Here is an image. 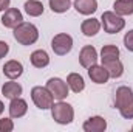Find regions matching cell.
<instances>
[{"label": "cell", "instance_id": "7c38bea8", "mask_svg": "<svg viewBox=\"0 0 133 132\" xmlns=\"http://www.w3.org/2000/svg\"><path fill=\"white\" fill-rule=\"evenodd\" d=\"M26 112H28V104H26L25 99H22L20 97L11 99V103H9V115H11V118H22Z\"/></svg>", "mask_w": 133, "mask_h": 132}, {"label": "cell", "instance_id": "ba28073f", "mask_svg": "<svg viewBox=\"0 0 133 132\" xmlns=\"http://www.w3.org/2000/svg\"><path fill=\"white\" fill-rule=\"evenodd\" d=\"M79 62H81V65L85 67V68L95 65L98 62V51H96V48L93 45L82 47V50L79 53Z\"/></svg>", "mask_w": 133, "mask_h": 132}, {"label": "cell", "instance_id": "8fae6325", "mask_svg": "<svg viewBox=\"0 0 133 132\" xmlns=\"http://www.w3.org/2000/svg\"><path fill=\"white\" fill-rule=\"evenodd\" d=\"M22 73H23V65H22V62H19L16 59H11L3 65V75L8 79H17L22 76Z\"/></svg>", "mask_w": 133, "mask_h": 132}, {"label": "cell", "instance_id": "8992f818", "mask_svg": "<svg viewBox=\"0 0 133 132\" xmlns=\"http://www.w3.org/2000/svg\"><path fill=\"white\" fill-rule=\"evenodd\" d=\"M46 89L51 92L53 98L57 101H62L68 97V84L61 78H50L46 81Z\"/></svg>", "mask_w": 133, "mask_h": 132}, {"label": "cell", "instance_id": "83f0119b", "mask_svg": "<svg viewBox=\"0 0 133 132\" xmlns=\"http://www.w3.org/2000/svg\"><path fill=\"white\" fill-rule=\"evenodd\" d=\"M11 0H0V11H6L9 8Z\"/></svg>", "mask_w": 133, "mask_h": 132}, {"label": "cell", "instance_id": "f1b7e54d", "mask_svg": "<svg viewBox=\"0 0 133 132\" xmlns=\"http://www.w3.org/2000/svg\"><path fill=\"white\" fill-rule=\"evenodd\" d=\"M3 110H5V106H3V103H2V101H0V115H2V113H3Z\"/></svg>", "mask_w": 133, "mask_h": 132}, {"label": "cell", "instance_id": "9a60e30c", "mask_svg": "<svg viewBox=\"0 0 133 132\" xmlns=\"http://www.w3.org/2000/svg\"><path fill=\"white\" fill-rule=\"evenodd\" d=\"M2 93H3L5 98H8V99L19 98V97L22 95V86H20L19 82H16L14 79H11V81H8V82L3 84Z\"/></svg>", "mask_w": 133, "mask_h": 132}, {"label": "cell", "instance_id": "5b68a950", "mask_svg": "<svg viewBox=\"0 0 133 132\" xmlns=\"http://www.w3.org/2000/svg\"><path fill=\"white\" fill-rule=\"evenodd\" d=\"M51 48L57 56H65L73 48V37L66 33L56 34L51 40Z\"/></svg>", "mask_w": 133, "mask_h": 132}, {"label": "cell", "instance_id": "3957f363", "mask_svg": "<svg viewBox=\"0 0 133 132\" xmlns=\"http://www.w3.org/2000/svg\"><path fill=\"white\" fill-rule=\"evenodd\" d=\"M102 27H104V31L108 34H116L119 33L121 30H124L125 27V20L122 19V16H118L116 13H111V11H105L102 13Z\"/></svg>", "mask_w": 133, "mask_h": 132}, {"label": "cell", "instance_id": "d4e9b609", "mask_svg": "<svg viewBox=\"0 0 133 132\" xmlns=\"http://www.w3.org/2000/svg\"><path fill=\"white\" fill-rule=\"evenodd\" d=\"M14 129L12 120L11 118H2L0 120V132H11Z\"/></svg>", "mask_w": 133, "mask_h": 132}, {"label": "cell", "instance_id": "5bb4252c", "mask_svg": "<svg viewBox=\"0 0 133 132\" xmlns=\"http://www.w3.org/2000/svg\"><path fill=\"white\" fill-rule=\"evenodd\" d=\"M74 8L79 14L90 16L98 9V0H74Z\"/></svg>", "mask_w": 133, "mask_h": 132}, {"label": "cell", "instance_id": "4fadbf2b", "mask_svg": "<svg viewBox=\"0 0 133 132\" xmlns=\"http://www.w3.org/2000/svg\"><path fill=\"white\" fill-rule=\"evenodd\" d=\"M82 128L85 132H104L107 129V121L102 117H90Z\"/></svg>", "mask_w": 133, "mask_h": 132}, {"label": "cell", "instance_id": "277c9868", "mask_svg": "<svg viewBox=\"0 0 133 132\" xmlns=\"http://www.w3.org/2000/svg\"><path fill=\"white\" fill-rule=\"evenodd\" d=\"M31 99L36 104V107L42 109V110H46V109H51L53 106V95L51 92L46 89V87H42V86H36L31 89Z\"/></svg>", "mask_w": 133, "mask_h": 132}, {"label": "cell", "instance_id": "7402d4cb", "mask_svg": "<svg viewBox=\"0 0 133 132\" xmlns=\"http://www.w3.org/2000/svg\"><path fill=\"white\" fill-rule=\"evenodd\" d=\"M118 58H119V48L116 45H104L102 47V50H101L102 64L108 62V61H113V59H118Z\"/></svg>", "mask_w": 133, "mask_h": 132}, {"label": "cell", "instance_id": "7a4b0ae2", "mask_svg": "<svg viewBox=\"0 0 133 132\" xmlns=\"http://www.w3.org/2000/svg\"><path fill=\"white\" fill-rule=\"evenodd\" d=\"M51 115H53V120L59 124H70L74 118V110H73V106L68 104V103H64L59 101V103H53L51 106Z\"/></svg>", "mask_w": 133, "mask_h": 132}, {"label": "cell", "instance_id": "30bf717a", "mask_svg": "<svg viewBox=\"0 0 133 132\" xmlns=\"http://www.w3.org/2000/svg\"><path fill=\"white\" fill-rule=\"evenodd\" d=\"M132 99H133V92L130 87L121 86V87L116 89V93H115V107L116 109H121L122 106H125Z\"/></svg>", "mask_w": 133, "mask_h": 132}, {"label": "cell", "instance_id": "ac0fdd59", "mask_svg": "<svg viewBox=\"0 0 133 132\" xmlns=\"http://www.w3.org/2000/svg\"><path fill=\"white\" fill-rule=\"evenodd\" d=\"M30 59H31V64L36 68H43V67H46L50 64V56H48V53L45 50H36V51H33Z\"/></svg>", "mask_w": 133, "mask_h": 132}, {"label": "cell", "instance_id": "2e32d148", "mask_svg": "<svg viewBox=\"0 0 133 132\" xmlns=\"http://www.w3.org/2000/svg\"><path fill=\"white\" fill-rule=\"evenodd\" d=\"M66 84H68V89H71L74 93H79L85 89V81L79 73H70L66 76Z\"/></svg>", "mask_w": 133, "mask_h": 132}, {"label": "cell", "instance_id": "e0dca14e", "mask_svg": "<svg viewBox=\"0 0 133 132\" xmlns=\"http://www.w3.org/2000/svg\"><path fill=\"white\" fill-rule=\"evenodd\" d=\"M101 30V22L98 19H87V20H84L82 22V25H81V31L85 34L87 37H91V36H95V34H98Z\"/></svg>", "mask_w": 133, "mask_h": 132}, {"label": "cell", "instance_id": "cb8c5ba5", "mask_svg": "<svg viewBox=\"0 0 133 132\" xmlns=\"http://www.w3.org/2000/svg\"><path fill=\"white\" fill-rule=\"evenodd\" d=\"M119 112H121L122 118H125V120H132L133 118V99L130 101V103H127L125 106H122V107L119 109Z\"/></svg>", "mask_w": 133, "mask_h": 132}, {"label": "cell", "instance_id": "9c48e42d", "mask_svg": "<svg viewBox=\"0 0 133 132\" xmlns=\"http://www.w3.org/2000/svg\"><path fill=\"white\" fill-rule=\"evenodd\" d=\"M88 76H90V79H91L93 82H96V84H105V82L108 81V78H110L108 70L104 65H98V64L88 67Z\"/></svg>", "mask_w": 133, "mask_h": 132}, {"label": "cell", "instance_id": "ffe728a7", "mask_svg": "<svg viewBox=\"0 0 133 132\" xmlns=\"http://www.w3.org/2000/svg\"><path fill=\"white\" fill-rule=\"evenodd\" d=\"M23 8H25V13L28 14V16H31V17H39V16H42L43 14V3L42 2H39V0H28V2H25V5H23Z\"/></svg>", "mask_w": 133, "mask_h": 132}, {"label": "cell", "instance_id": "52a82bcc", "mask_svg": "<svg viewBox=\"0 0 133 132\" xmlns=\"http://www.w3.org/2000/svg\"><path fill=\"white\" fill-rule=\"evenodd\" d=\"M22 22H23V16L17 8H8L2 16V25L5 28H12L14 30Z\"/></svg>", "mask_w": 133, "mask_h": 132}, {"label": "cell", "instance_id": "d6986e66", "mask_svg": "<svg viewBox=\"0 0 133 132\" xmlns=\"http://www.w3.org/2000/svg\"><path fill=\"white\" fill-rule=\"evenodd\" d=\"M113 9L118 16H132L133 0H116L113 3Z\"/></svg>", "mask_w": 133, "mask_h": 132}, {"label": "cell", "instance_id": "6da1fadb", "mask_svg": "<svg viewBox=\"0 0 133 132\" xmlns=\"http://www.w3.org/2000/svg\"><path fill=\"white\" fill-rule=\"evenodd\" d=\"M14 39L20 45H33L34 42L39 39V31L36 25L30 22H22L14 28Z\"/></svg>", "mask_w": 133, "mask_h": 132}, {"label": "cell", "instance_id": "484cf974", "mask_svg": "<svg viewBox=\"0 0 133 132\" xmlns=\"http://www.w3.org/2000/svg\"><path fill=\"white\" fill-rule=\"evenodd\" d=\"M124 45L129 51H133V30H130L129 33H125L124 36Z\"/></svg>", "mask_w": 133, "mask_h": 132}, {"label": "cell", "instance_id": "4316f807", "mask_svg": "<svg viewBox=\"0 0 133 132\" xmlns=\"http://www.w3.org/2000/svg\"><path fill=\"white\" fill-rule=\"evenodd\" d=\"M8 51H9V45H8L5 40H0V59L5 58V56L8 55Z\"/></svg>", "mask_w": 133, "mask_h": 132}, {"label": "cell", "instance_id": "44dd1931", "mask_svg": "<svg viewBox=\"0 0 133 132\" xmlns=\"http://www.w3.org/2000/svg\"><path fill=\"white\" fill-rule=\"evenodd\" d=\"M102 65L108 70L110 78H121L122 73H124V65L119 61V58L118 59H113V61H108V62H104Z\"/></svg>", "mask_w": 133, "mask_h": 132}, {"label": "cell", "instance_id": "f546056e", "mask_svg": "<svg viewBox=\"0 0 133 132\" xmlns=\"http://www.w3.org/2000/svg\"><path fill=\"white\" fill-rule=\"evenodd\" d=\"M132 131H133V126H132Z\"/></svg>", "mask_w": 133, "mask_h": 132}, {"label": "cell", "instance_id": "603a6c76", "mask_svg": "<svg viewBox=\"0 0 133 132\" xmlns=\"http://www.w3.org/2000/svg\"><path fill=\"white\" fill-rule=\"evenodd\" d=\"M71 6V0H50V8L53 13H57V14H62L66 13Z\"/></svg>", "mask_w": 133, "mask_h": 132}]
</instances>
